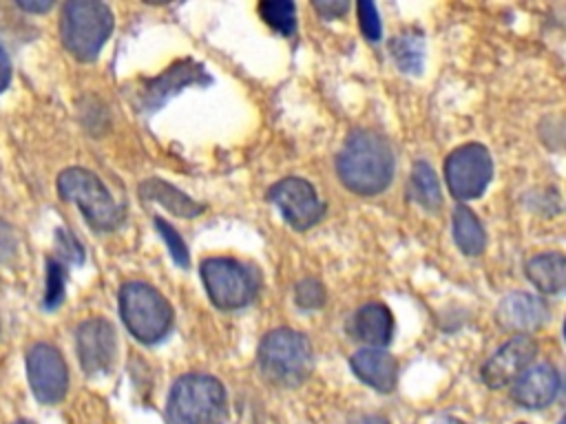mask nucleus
I'll return each mask as SVG.
<instances>
[{
  "mask_svg": "<svg viewBox=\"0 0 566 424\" xmlns=\"http://www.w3.org/2000/svg\"><path fill=\"white\" fill-rule=\"evenodd\" d=\"M336 172L349 192L358 197L380 194L394 177L389 141L367 128L352 130L336 157Z\"/></svg>",
  "mask_w": 566,
  "mask_h": 424,
  "instance_id": "1",
  "label": "nucleus"
},
{
  "mask_svg": "<svg viewBox=\"0 0 566 424\" xmlns=\"http://www.w3.org/2000/svg\"><path fill=\"white\" fill-rule=\"evenodd\" d=\"M226 386L210 373H186L172 382L166 402L168 424H226Z\"/></svg>",
  "mask_w": 566,
  "mask_h": 424,
  "instance_id": "2",
  "label": "nucleus"
},
{
  "mask_svg": "<svg viewBox=\"0 0 566 424\" xmlns=\"http://www.w3.org/2000/svg\"><path fill=\"white\" fill-rule=\"evenodd\" d=\"M256 362L265 382L279 389H294L310 378L314 369V353L305 333L279 327L263 336Z\"/></svg>",
  "mask_w": 566,
  "mask_h": 424,
  "instance_id": "3",
  "label": "nucleus"
},
{
  "mask_svg": "<svg viewBox=\"0 0 566 424\" xmlns=\"http://www.w3.org/2000/svg\"><path fill=\"white\" fill-rule=\"evenodd\" d=\"M113 11L97 0H71L62 7L60 38L80 62H93L113 31Z\"/></svg>",
  "mask_w": 566,
  "mask_h": 424,
  "instance_id": "4",
  "label": "nucleus"
},
{
  "mask_svg": "<svg viewBox=\"0 0 566 424\" xmlns=\"http://www.w3.org/2000/svg\"><path fill=\"white\" fill-rule=\"evenodd\" d=\"M119 316L130 336L144 344H155L172 329V307L166 296L144 280H128L119 289Z\"/></svg>",
  "mask_w": 566,
  "mask_h": 424,
  "instance_id": "5",
  "label": "nucleus"
},
{
  "mask_svg": "<svg viewBox=\"0 0 566 424\" xmlns=\"http://www.w3.org/2000/svg\"><path fill=\"white\" fill-rule=\"evenodd\" d=\"M57 192L64 201L75 203L86 223L97 232L117 230L126 216L124 205L113 199L104 181L86 168H66L57 177Z\"/></svg>",
  "mask_w": 566,
  "mask_h": 424,
  "instance_id": "6",
  "label": "nucleus"
},
{
  "mask_svg": "<svg viewBox=\"0 0 566 424\" xmlns=\"http://www.w3.org/2000/svg\"><path fill=\"white\" fill-rule=\"evenodd\" d=\"M199 274L212 305L226 311L250 305L261 287L259 269L234 258H206Z\"/></svg>",
  "mask_w": 566,
  "mask_h": 424,
  "instance_id": "7",
  "label": "nucleus"
},
{
  "mask_svg": "<svg viewBox=\"0 0 566 424\" xmlns=\"http://www.w3.org/2000/svg\"><path fill=\"white\" fill-rule=\"evenodd\" d=\"M493 179V159L486 146L469 141L449 152L444 161V181L458 201H471L484 194Z\"/></svg>",
  "mask_w": 566,
  "mask_h": 424,
  "instance_id": "8",
  "label": "nucleus"
},
{
  "mask_svg": "<svg viewBox=\"0 0 566 424\" xmlns=\"http://www.w3.org/2000/svg\"><path fill=\"white\" fill-rule=\"evenodd\" d=\"M265 197L270 203L279 208L281 216L298 232L310 230L325 214V203L321 201L316 188L303 177H285L272 183Z\"/></svg>",
  "mask_w": 566,
  "mask_h": 424,
  "instance_id": "9",
  "label": "nucleus"
},
{
  "mask_svg": "<svg viewBox=\"0 0 566 424\" xmlns=\"http://www.w3.org/2000/svg\"><path fill=\"white\" fill-rule=\"evenodd\" d=\"M27 378L42 404H57L69 389V371L62 353L49 342H35L27 351Z\"/></svg>",
  "mask_w": 566,
  "mask_h": 424,
  "instance_id": "10",
  "label": "nucleus"
},
{
  "mask_svg": "<svg viewBox=\"0 0 566 424\" xmlns=\"http://www.w3.org/2000/svg\"><path fill=\"white\" fill-rule=\"evenodd\" d=\"M75 349L86 375L108 373L117 353L113 325L99 316L84 320L75 331Z\"/></svg>",
  "mask_w": 566,
  "mask_h": 424,
  "instance_id": "11",
  "label": "nucleus"
},
{
  "mask_svg": "<svg viewBox=\"0 0 566 424\" xmlns=\"http://www.w3.org/2000/svg\"><path fill=\"white\" fill-rule=\"evenodd\" d=\"M537 356V342L531 333H517L506 340L480 369V378L489 389H504L513 384Z\"/></svg>",
  "mask_w": 566,
  "mask_h": 424,
  "instance_id": "12",
  "label": "nucleus"
},
{
  "mask_svg": "<svg viewBox=\"0 0 566 424\" xmlns=\"http://www.w3.org/2000/svg\"><path fill=\"white\" fill-rule=\"evenodd\" d=\"M210 77L201 68V64L192 60H181L161 75L153 80H144L142 88L137 91L135 106L142 108L144 113H153L166 104L175 93H179L188 84H208Z\"/></svg>",
  "mask_w": 566,
  "mask_h": 424,
  "instance_id": "13",
  "label": "nucleus"
},
{
  "mask_svg": "<svg viewBox=\"0 0 566 424\" xmlns=\"http://www.w3.org/2000/svg\"><path fill=\"white\" fill-rule=\"evenodd\" d=\"M548 316H551V309L544 303V298L528 292L506 294L495 309L497 325L517 333H528L539 329L548 320Z\"/></svg>",
  "mask_w": 566,
  "mask_h": 424,
  "instance_id": "14",
  "label": "nucleus"
},
{
  "mask_svg": "<svg viewBox=\"0 0 566 424\" xmlns=\"http://www.w3.org/2000/svg\"><path fill=\"white\" fill-rule=\"evenodd\" d=\"M559 371L551 362H537L511 384V398L524 409H544L559 393Z\"/></svg>",
  "mask_w": 566,
  "mask_h": 424,
  "instance_id": "15",
  "label": "nucleus"
},
{
  "mask_svg": "<svg viewBox=\"0 0 566 424\" xmlns=\"http://www.w3.org/2000/svg\"><path fill=\"white\" fill-rule=\"evenodd\" d=\"M354 375L378 393H391L398 382V362L391 353L376 347H363L349 358Z\"/></svg>",
  "mask_w": 566,
  "mask_h": 424,
  "instance_id": "16",
  "label": "nucleus"
},
{
  "mask_svg": "<svg viewBox=\"0 0 566 424\" xmlns=\"http://www.w3.org/2000/svg\"><path fill=\"white\" fill-rule=\"evenodd\" d=\"M394 333V316L387 305L382 303H365L358 307V311L352 316V336L367 347L382 349L389 344Z\"/></svg>",
  "mask_w": 566,
  "mask_h": 424,
  "instance_id": "17",
  "label": "nucleus"
},
{
  "mask_svg": "<svg viewBox=\"0 0 566 424\" xmlns=\"http://www.w3.org/2000/svg\"><path fill=\"white\" fill-rule=\"evenodd\" d=\"M137 190H139V199L155 201L161 208H166L168 212H172L177 216H184V219L199 216L206 210L203 203H197L186 192L177 190L172 183H168V181H164L159 177H150V179L142 181Z\"/></svg>",
  "mask_w": 566,
  "mask_h": 424,
  "instance_id": "18",
  "label": "nucleus"
},
{
  "mask_svg": "<svg viewBox=\"0 0 566 424\" xmlns=\"http://www.w3.org/2000/svg\"><path fill=\"white\" fill-rule=\"evenodd\" d=\"M524 272L542 294H559L566 285V256L562 252H542L526 261Z\"/></svg>",
  "mask_w": 566,
  "mask_h": 424,
  "instance_id": "19",
  "label": "nucleus"
},
{
  "mask_svg": "<svg viewBox=\"0 0 566 424\" xmlns=\"http://www.w3.org/2000/svg\"><path fill=\"white\" fill-rule=\"evenodd\" d=\"M453 239L460 252L467 256H478L486 247V232L480 219L467 205H458L453 210Z\"/></svg>",
  "mask_w": 566,
  "mask_h": 424,
  "instance_id": "20",
  "label": "nucleus"
},
{
  "mask_svg": "<svg viewBox=\"0 0 566 424\" xmlns=\"http://www.w3.org/2000/svg\"><path fill=\"white\" fill-rule=\"evenodd\" d=\"M389 51L394 62L402 73L409 75H420L422 64H424V35L416 29H407L391 38Z\"/></svg>",
  "mask_w": 566,
  "mask_h": 424,
  "instance_id": "21",
  "label": "nucleus"
},
{
  "mask_svg": "<svg viewBox=\"0 0 566 424\" xmlns=\"http://www.w3.org/2000/svg\"><path fill=\"white\" fill-rule=\"evenodd\" d=\"M409 197L424 210L436 212L442 203V194H440V181L436 170L427 163V161H416L411 177H409V188H407Z\"/></svg>",
  "mask_w": 566,
  "mask_h": 424,
  "instance_id": "22",
  "label": "nucleus"
},
{
  "mask_svg": "<svg viewBox=\"0 0 566 424\" xmlns=\"http://www.w3.org/2000/svg\"><path fill=\"white\" fill-rule=\"evenodd\" d=\"M259 13L276 33L292 35L296 31V4L287 0L259 2Z\"/></svg>",
  "mask_w": 566,
  "mask_h": 424,
  "instance_id": "23",
  "label": "nucleus"
},
{
  "mask_svg": "<svg viewBox=\"0 0 566 424\" xmlns=\"http://www.w3.org/2000/svg\"><path fill=\"white\" fill-rule=\"evenodd\" d=\"M153 223H155L157 234H159L161 241L166 243V247H168L172 261H175L179 267H188V265H190V254H188V247H186L184 239L177 234V230H175L166 219H159V216H155Z\"/></svg>",
  "mask_w": 566,
  "mask_h": 424,
  "instance_id": "24",
  "label": "nucleus"
},
{
  "mask_svg": "<svg viewBox=\"0 0 566 424\" xmlns=\"http://www.w3.org/2000/svg\"><path fill=\"white\" fill-rule=\"evenodd\" d=\"M64 280L66 272L64 265L55 258L46 261V285H44V307L55 309L64 298Z\"/></svg>",
  "mask_w": 566,
  "mask_h": 424,
  "instance_id": "25",
  "label": "nucleus"
},
{
  "mask_svg": "<svg viewBox=\"0 0 566 424\" xmlns=\"http://www.w3.org/2000/svg\"><path fill=\"white\" fill-rule=\"evenodd\" d=\"M294 300L301 309H318L325 305V287L316 278L298 280L294 289Z\"/></svg>",
  "mask_w": 566,
  "mask_h": 424,
  "instance_id": "26",
  "label": "nucleus"
},
{
  "mask_svg": "<svg viewBox=\"0 0 566 424\" xmlns=\"http://www.w3.org/2000/svg\"><path fill=\"white\" fill-rule=\"evenodd\" d=\"M356 11H358V22H360V29H363L365 38L371 40V42H378L380 35H382V22H380L376 4L374 2H358Z\"/></svg>",
  "mask_w": 566,
  "mask_h": 424,
  "instance_id": "27",
  "label": "nucleus"
},
{
  "mask_svg": "<svg viewBox=\"0 0 566 424\" xmlns=\"http://www.w3.org/2000/svg\"><path fill=\"white\" fill-rule=\"evenodd\" d=\"M314 9L323 18L332 20V18H340L349 9V2H345V0H318V2H314Z\"/></svg>",
  "mask_w": 566,
  "mask_h": 424,
  "instance_id": "28",
  "label": "nucleus"
},
{
  "mask_svg": "<svg viewBox=\"0 0 566 424\" xmlns=\"http://www.w3.org/2000/svg\"><path fill=\"white\" fill-rule=\"evenodd\" d=\"M18 7L29 13H44L53 7L51 0H18Z\"/></svg>",
  "mask_w": 566,
  "mask_h": 424,
  "instance_id": "29",
  "label": "nucleus"
},
{
  "mask_svg": "<svg viewBox=\"0 0 566 424\" xmlns=\"http://www.w3.org/2000/svg\"><path fill=\"white\" fill-rule=\"evenodd\" d=\"M9 82H11V62L0 44V93L9 86Z\"/></svg>",
  "mask_w": 566,
  "mask_h": 424,
  "instance_id": "30",
  "label": "nucleus"
},
{
  "mask_svg": "<svg viewBox=\"0 0 566 424\" xmlns=\"http://www.w3.org/2000/svg\"><path fill=\"white\" fill-rule=\"evenodd\" d=\"M354 424H389V422L385 417H380V415H367V417H360Z\"/></svg>",
  "mask_w": 566,
  "mask_h": 424,
  "instance_id": "31",
  "label": "nucleus"
},
{
  "mask_svg": "<svg viewBox=\"0 0 566 424\" xmlns=\"http://www.w3.org/2000/svg\"><path fill=\"white\" fill-rule=\"evenodd\" d=\"M431 424H462L460 420H453V417H440V420H436V422H431Z\"/></svg>",
  "mask_w": 566,
  "mask_h": 424,
  "instance_id": "32",
  "label": "nucleus"
},
{
  "mask_svg": "<svg viewBox=\"0 0 566 424\" xmlns=\"http://www.w3.org/2000/svg\"><path fill=\"white\" fill-rule=\"evenodd\" d=\"M15 424H33V422H29V420H20V422H15Z\"/></svg>",
  "mask_w": 566,
  "mask_h": 424,
  "instance_id": "33",
  "label": "nucleus"
},
{
  "mask_svg": "<svg viewBox=\"0 0 566 424\" xmlns=\"http://www.w3.org/2000/svg\"><path fill=\"white\" fill-rule=\"evenodd\" d=\"M559 424H564V417H562V420H559Z\"/></svg>",
  "mask_w": 566,
  "mask_h": 424,
  "instance_id": "34",
  "label": "nucleus"
}]
</instances>
